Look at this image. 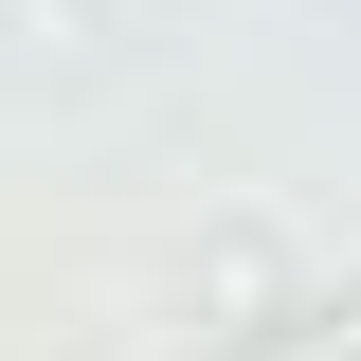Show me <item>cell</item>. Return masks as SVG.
<instances>
[{
    "mask_svg": "<svg viewBox=\"0 0 361 361\" xmlns=\"http://www.w3.org/2000/svg\"><path fill=\"white\" fill-rule=\"evenodd\" d=\"M289 361H361V307H325V343H289Z\"/></svg>",
    "mask_w": 361,
    "mask_h": 361,
    "instance_id": "1",
    "label": "cell"
}]
</instances>
